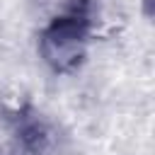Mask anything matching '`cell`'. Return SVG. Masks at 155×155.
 Instances as JSON below:
<instances>
[{
    "label": "cell",
    "instance_id": "obj_1",
    "mask_svg": "<svg viewBox=\"0 0 155 155\" xmlns=\"http://www.w3.org/2000/svg\"><path fill=\"white\" fill-rule=\"evenodd\" d=\"M92 5V0H75L39 34V53L53 73H73L82 65L94 24Z\"/></svg>",
    "mask_w": 155,
    "mask_h": 155
},
{
    "label": "cell",
    "instance_id": "obj_2",
    "mask_svg": "<svg viewBox=\"0 0 155 155\" xmlns=\"http://www.w3.org/2000/svg\"><path fill=\"white\" fill-rule=\"evenodd\" d=\"M5 119L12 128L15 145L27 155H44L51 145V126L31 104H17L5 109Z\"/></svg>",
    "mask_w": 155,
    "mask_h": 155
},
{
    "label": "cell",
    "instance_id": "obj_3",
    "mask_svg": "<svg viewBox=\"0 0 155 155\" xmlns=\"http://www.w3.org/2000/svg\"><path fill=\"white\" fill-rule=\"evenodd\" d=\"M0 155H27L22 148H17V145H12V148H0Z\"/></svg>",
    "mask_w": 155,
    "mask_h": 155
},
{
    "label": "cell",
    "instance_id": "obj_4",
    "mask_svg": "<svg viewBox=\"0 0 155 155\" xmlns=\"http://www.w3.org/2000/svg\"><path fill=\"white\" fill-rule=\"evenodd\" d=\"M150 2H153V0H145V15H148V17H150Z\"/></svg>",
    "mask_w": 155,
    "mask_h": 155
}]
</instances>
